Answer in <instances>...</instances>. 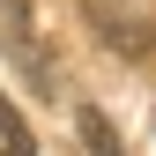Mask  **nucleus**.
<instances>
[{"label": "nucleus", "instance_id": "f257e3e1", "mask_svg": "<svg viewBox=\"0 0 156 156\" xmlns=\"http://www.w3.org/2000/svg\"><path fill=\"white\" fill-rule=\"evenodd\" d=\"M82 15L112 52H149L156 45V0H82Z\"/></svg>", "mask_w": 156, "mask_h": 156}, {"label": "nucleus", "instance_id": "7ed1b4c3", "mask_svg": "<svg viewBox=\"0 0 156 156\" xmlns=\"http://www.w3.org/2000/svg\"><path fill=\"white\" fill-rule=\"evenodd\" d=\"M74 126H82V141H89V156H119V134L104 126V112H97V104H74Z\"/></svg>", "mask_w": 156, "mask_h": 156}, {"label": "nucleus", "instance_id": "f03ea898", "mask_svg": "<svg viewBox=\"0 0 156 156\" xmlns=\"http://www.w3.org/2000/svg\"><path fill=\"white\" fill-rule=\"evenodd\" d=\"M0 156H37V141H30V126H23V112L8 104V89H0Z\"/></svg>", "mask_w": 156, "mask_h": 156}]
</instances>
